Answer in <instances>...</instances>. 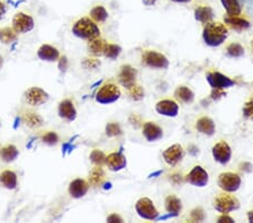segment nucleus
I'll return each instance as SVG.
<instances>
[{
  "mask_svg": "<svg viewBox=\"0 0 253 223\" xmlns=\"http://www.w3.org/2000/svg\"><path fill=\"white\" fill-rule=\"evenodd\" d=\"M158 0H142V2L144 3L145 6H154L157 3Z\"/></svg>",
  "mask_w": 253,
  "mask_h": 223,
  "instance_id": "nucleus-49",
  "label": "nucleus"
},
{
  "mask_svg": "<svg viewBox=\"0 0 253 223\" xmlns=\"http://www.w3.org/2000/svg\"><path fill=\"white\" fill-rule=\"evenodd\" d=\"M59 61H60V69L62 71H65V69H67V58H65V56H62V58L61 59H59Z\"/></svg>",
  "mask_w": 253,
  "mask_h": 223,
  "instance_id": "nucleus-47",
  "label": "nucleus"
},
{
  "mask_svg": "<svg viewBox=\"0 0 253 223\" xmlns=\"http://www.w3.org/2000/svg\"><path fill=\"white\" fill-rule=\"evenodd\" d=\"M107 222H123V219L116 213H112L111 216L107 218Z\"/></svg>",
  "mask_w": 253,
  "mask_h": 223,
  "instance_id": "nucleus-44",
  "label": "nucleus"
},
{
  "mask_svg": "<svg viewBox=\"0 0 253 223\" xmlns=\"http://www.w3.org/2000/svg\"><path fill=\"white\" fill-rule=\"evenodd\" d=\"M84 66L87 69H96L98 66H100V62L96 59H84Z\"/></svg>",
  "mask_w": 253,
  "mask_h": 223,
  "instance_id": "nucleus-42",
  "label": "nucleus"
},
{
  "mask_svg": "<svg viewBox=\"0 0 253 223\" xmlns=\"http://www.w3.org/2000/svg\"><path fill=\"white\" fill-rule=\"evenodd\" d=\"M18 33L13 27H3L0 30V42L3 44H11L17 41Z\"/></svg>",
  "mask_w": 253,
  "mask_h": 223,
  "instance_id": "nucleus-31",
  "label": "nucleus"
},
{
  "mask_svg": "<svg viewBox=\"0 0 253 223\" xmlns=\"http://www.w3.org/2000/svg\"><path fill=\"white\" fill-rule=\"evenodd\" d=\"M171 180H172L174 184H180V182L182 181L180 175H173L172 177H171Z\"/></svg>",
  "mask_w": 253,
  "mask_h": 223,
  "instance_id": "nucleus-48",
  "label": "nucleus"
},
{
  "mask_svg": "<svg viewBox=\"0 0 253 223\" xmlns=\"http://www.w3.org/2000/svg\"><path fill=\"white\" fill-rule=\"evenodd\" d=\"M196 129L199 133L205 135H213L215 133V123L213 122V120H211L210 117H202L197 121L196 123Z\"/></svg>",
  "mask_w": 253,
  "mask_h": 223,
  "instance_id": "nucleus-25",
  "label": "nucleus"
},
{
  "mask_svg": "<svg viewBox=\"0 0 253 223\" xmlns=\"http://www.w3.org/2000/svg\"><path fill=\"white\" fill-rule=\"evenodd\" d=\"M122 53V47L120 45H117V44H111L108 43L107 47H106V51H105V56L108 59H116L120 56V54Z\"/></svg>",
  "mask_w": 253,
  "mask_h": 223,
  "instance_id": "nucleus-36",
  "label": "nucleus"
},
{
  "mask_svg": "<svg viewBox=\"0 0 253 223\" xmlns=\"http://www.w3.org/2000/svg\"><path fill=\"white\" fill-rule=\"evenodd\" d=\"M22 121L26 127L31 129H39L44 124L43 117L41 116L39 113H36L34 111H30V109L23 113Z\"/></svg>",
  "mask_w": 253,
  "mask_h": 223,
  "instance_id": "nucleus-22",
  "label": "nucleus"
},
{
  "mask_svg": "<svg viewBox=\"0 0 253 223\" xmlns=\"http://www.w3.org/2000/svg\"><path fill=\"white\" fill-rule=\"evenodd\" d=\"M6 11H7V7L5 5V2L0 0V19L3 18V16H5Z\"/></svg>",
  "mask_w": 253,
  "mask_h": 223,
  "instance_id": "nucleus-46",
  "label": "nucleus"
},
{
  "mask_svg": "<svg viewBox=\"0 0 253 223\" xmlns=\"http://www.w3.org/2000/svg\"><path fill=\"white\" fill-rule=\"evenodd\" d=\"M217 221L219 223H223V222H225V223H233L234 222L233 219H232L231 217H228L227 214H222V216L218 218Z\"/></svg>",
  "mask_w": 253,
  "mask_h": 223,
  "instance_id": "nucleus-45",
  "label": "nucleus"
},
{
  "mask_svg": "<svg viewBox=\"0 0 253 223\" xmlns=\"http://www.w3.org/2000/svg\"><path fill=\"white\" fill-rule=\"evenodd\" d=\"M252 47H253V41H252Z\"/></svg>",
  "mask_w": 253,
  "mask_h": 223,
  "instance_id": "nucleus-53",
  "label": "nucleus"
},
{
  "mask_svg": "<svg viewBox=\"0 0 253 223\" xmlns=\"http://www.w3.org/2000/svg\"><path fill=\"white\" fill-rule=\"evenodd\" d=\"M0 184L3 188L8 190H14L18 186V176L14 170L5 169L0 173Z\"/></svg>",
  "mask_w": 253,
  "mask_h": 223,
  "instance_id": "nucleus-21",
  "label": "nucleus"
},
{
  "mask_svg": "<svg viewBox=\"0 0 253 223\" xmlns=\"http://www.w3.org/2000/svg\"><path fill=\"white\" fill-rule=\"evenodd\" d=\"M106 134L108 136H118L122 134V129L120 124L117 123H108L106 125Z\"/></svg>",
  "mask_w": 253,
  "mask_h": 223,
  "instance_id": "nucleus-39",
  "label": "nucleus"
},
{
  "mask_svg": "<svg viewBox=\"0 0 253 223\" xmlns=\"http://www.w3.org/2000/svg\"><path fill=\"white\" fill-rule=\"evenodd\" d=\"M221 2L228 16H239L241 14L242 7L239 0H221Z\"/></svg>",
  "mask_w": 253,
  "mask_h": 223,
  "instance_id": "nucleus-32",
  "label": "nucleus"
},
{
  "mask_svg": "<svg viewBox=\"0 0 253 223\" xmlns=\"http://www.w3.org/2000/svg\"><path fill=\"white\" fill-rule=\"evenodd\" d=\"M218 186L226 193H234L240 188L241 177L234 173H223L218 177Z\"/></svg>",
  "mask_w": 253,
  "mask_h": 223,
  "instance_id": "nucleus-9",
  "label": "nucleus"
},
{
  "mask_svg": "<svg viewBox=\"0 0 253 223\" xmlns=\"http://www.w3.org/2000/svg\"><path fill=\"white\" fill-rule=\"evenodd\" d=\"M224 20L231 28H233L235 31H246L250 27V23L247 19H243L239 17V16H225Z\"/></svg>",
  "mask_w": 253,
  "mask_h": 223,
  "instance_id": "nucleus-26",
  "label": "nucleus"
},
{
  "mask_svg": "<svg viewBox=\"0 0 253 223\" xmlns=\"http://www.w3.org/2000/svg\"><path fill=\"white\" fill-rule=\"evenodd\" d=\"M135 211L138 217L144 219V220H157L159 216V212L153 202L148 197H142L136 202Z\"/></svg>",
  "mask_w": 253,
  "mask_h": 223,
  "instance_id": "nucleus-6",
  "label": "nucleus"
},
{
  "mask_svg": "<svg viewBox=\"0 0 253 223\" xmlns=\"http://www.w3.org/2000/svg\"><path fill=\"white\" fill-rule=\"evenodd\" d=\"M11 24H13L11 27H13L18 34L30 33L31 31L34 30L35 26L34 18H33L30 14L23 13V11L15 14L13 20H11Z\"/></svg>",
  "mask_w": 253,
  "mask_h": 223,
  "instance_id": "nucleus-5",
  "label": "nucleus"
},
{
  "mask_svg": "<svg viewBox=\"0 0 253 223\" xmlns=\"http://www.w3.org/2000/svg\"><path fill=\"white\" fill-rule=\"evenodd\" d=\"M142 62L146 67L153 69H168L169 67V60L167 56L152 50H148L143 53Z\"/></svg>",
  "mask_w": 253,
  "mask_h": 223,
  "instance_id": "nucleus-8",
  "label": "nucleus"
},
{
  "mask_svg": "<svg viewBox=\"0 0 253 223\" xmlns=\"http://www.w3.org/2000/svg\"><path fill=\"white\" fill-rule=\"evenodd\" d=\"M243 115L247 117V119L253 120V99L249 100L248 103L244 105L243 107Z\"/></svg>",
  "mask_w": 253,
  "mask_h": 223,
  "instance_id": "nucleus-41",
  "label": "nucleus"
},
{
  "mask_svg": "<svg viewBox=\"0 0 253 223\" xmlns=\"http://www.w3.org/2000/svg\"><path fill=\"white\" fill-rule=\"evenodd\" d=\"M128 91L130 97H132V99L134 100L138 101L144 98V90H143V88L141 86H138V85L134 84L132 87L128 88Z\"/></svg>",
  "mask_w": 253,
  "mask_h": 223,
  "instance_id": "nucleus-38",
  "label": "nucleus"
},
{
  "mask_svg": "<svg viewBox=\"0 0 253 223\" xmlns=\"http://www.w3.org/2000/svg\"><path fill=\"white\" fill-rule=\"evenodd\" d=\"M226 52L232 58H241L244 54V47L239 43H232L226 47Z\"/></svg>",
  "mask_w": 253,
  "mask_h": 223,
  "instance_id": "nucleus-35",
  "label": "nucleus"
},
{
  "mask_svg": "<svg viewBox=\"0 0 253 223\" xmlns=\"http://www.w3.org/2000/svg\"><path fill=\"white\" fill-rule=\"evenodd\" d=\"M224 96H226V92L224 91V89H215V88H213V90H211V99L217 100L219 98H222V97H224Z\"/></svg>",
  "mask_w": 253,
  "mask_h": 223,
  "instance_id": "nucleus-43",
  "label": "nucleus"
},
{
  "mask_svg": "<svg viewBox=\"0 0 253 223\" xmlns=\"http://www.w3.org/2000/svg\"><path fill=\"white\" fill-rule=\"evenodd\" d=\"M48 98H50V96L47 92L40 87H31L24 92V100L27 105L33 107L42 106V105L47 103Z\"/></svg>",
  "mask_w": 253,
  "mask_h": 223,
  "instance_id": "nucleus-7",
  "label": "nucleus"
},
{
  "mask_svg": "<svg viewBox=\"0 0 253 223\" xmlns=\"http://www.w3.org/2000/svg\"><path fill=\"white\" fill-rule=\"evenodd\" d=\"M191 220L195 221V222H202L205 220V213H204V211L201 208H197L193 210V212H191Z\"/></svg>",
  "mask_w": 253,
  "mask_h": 223,
  "instance_id": "nucleus-40",
  "label": "nucleus"
},
{
  "mask_svg": "<svg viewBox=\"0 0 253 223\" xmlns=\"http://www.w3.org/2000/svg\"><path fill=\"white\" fill-rule=\"evenodd\" d=\"M143 136L149 142H156L162 139L163 131L162 129L153 122H146L143 125Z\"/></svg>",
  "mask_w": 253,
  "mask_h": 223,
  "instance_id": "nucleus-20",
  "label": "nucleus"
},
{
  "mask_svg": "<svg viewBox=\"0 0 253 223\" xmlns=\"http://www.w3.org/2000/svg\"><path fill=\"white\" fill-rule=\"evenodd\" d=\"M214 209L222 214H227L240 209V202L238 198L228 194H222L215 198Z\"/></svg>",
  "mask_w": 253,
  "mask_h": 223,
  "instance_id": "nucleus-4",
  "label": "nucleus"
},
{
  "mask_svg": "<svg viewBox=\"0 0 253 223\" xmlns=\"http://www.w3.org/2000/svg\"><path fill=\"white\" fill-rule=\"evenodd\" d=\"M195 18H196V20H198V22H201L203 24L210 23V22H211V19L214 18L213 9L208 6H201V7L196 8Z\"/></svg>",
  "mask_w": 253,
  "mask_h": 223,
  "instance_id": "nucleus-28",
  "label": "nucleus"
},
{
  "mask_svg": "<svg viewBox=\"0 0 253 223\" xmlns=\"http://www.w3.org/2000/svg\"><path fill=\"white\" fill-rule=\"evenodd\" d=\"M156 111L162 116L175 117L179 113V105L174 100L163 99L156 105Z\"/></svg>",
  "mask_w": 253,
  "mask_h": 223,
  "instance_id": "nucleus-16",
  "label": "nucleus"
},
{
  "mask_svg": "<svg viewBox=\"0 0 253 223\" xmlns=\"http://www.w3.org/2000/svg\"><path fill=\"white\" fill-rule=\"evenodd\" d=\"M228 36V30L222 23H207L203 31V39L208 46L216 47L222 45Z\"/></svg>",
  "mask_w": 253,
  "mask_h": 223,
  "instance_id": "nucleus-1",
  "label": "nucleus"
},
{
  "mask_svg": "<svg viewBox=\"0 0 253 223\" xmlns=\"http://www.w3.org/2000/svg\"><path fill=\"white\" fill-rule=\"evenodd\" d=\"M89 187V182L84 179H81V178H77V179H73L70 184H69V188L68 192L70 194V196L73 198H81L84 197L85 194L88 193Z\"/></svg>",
  "mask_w": 253,
  "mask_h": 223,
  "instance_id": "nucleus-18",
  "label": "nucleus"
},
{
  "mask_svg": "<svg viewBox=\"0 0 253 223\" xmlns=\"http://www.w3.org/2000/svg\"><path fill=\"white\" fill-rule=\"evenodd\" d=\"M36 54H38V58L44 62H56L60 59V51L50 44L41 45Z\"/></svg>",
  "mask_w": 253,
  "mask_h": 223,
  "instance_id": "nucleus-17",
  "label": "nucleus"
},
{
  "mask_svg": "<svg viewBox=\"0 0 253 223\" xmlns=\"http://www.w3.org/2000/svg\"><path fill=\"white\" fill-rule=\"evenodd\" d=\"M89 158H90V161L95 166H100L101 167V166L105 165L106 156L101 150H98V149L92 150V152L90 153V157Z\"/></svg>",
  "mask_w": 253,
  "mask_h": 223,
  "instance_id": "nucleus-37",
  "label": "nucleus"
},
{
  "mask_svg": "<svg viewBox=\"0 0 253 223\" xmlns=\"http://www.w3.org/2000/svg\"><path fill=\"white\" fill-rule=\"evenodd\" d=\"M248 219H249V221L253 223V211H250V212L248 213Z\"/></svg>",
  "mask_w": 253,
  "mask_h": 223,
  "instance_id": "nucleus-51",
  "label": "nucleus"
},
{
  "mask_svg": "<svg viewBox=\"0 0 253 223\" xmlns=\"http://www.w3.org/2000/svg\"><path fill=\"white\" fill-rule=\"evenodd\" d=\"M105 179V173L103 168L100 166H96L93 168L90 174H89V185L93 186V187H98L103 184V181Z\"/></svg>",
  "mask_w": 253,
  "mask_h": 223,
  "instance_id": "nucleus-30",
  "label": "nucleus"
},
{
  "mask_svg": "<svg viewBox=\"0 0 253 223\" xmlns=\"http://www.w3.org/2000/svg\"><path fill=\"white\" fill-rule=\"evenodd\" d=\"M3 62H5V60H3L2 55H0V70H1L2 67H3Z\"/></svg>",
  "mask_w": 253,
  "mask_h": 223,
  "instance_id": "nucleus-52",
  "label": "nucleus"
},
{
  "mask_svg": "<svg viewBox=\"0 0 253 223\" xmlns=\"http://www.w3.org/2000/svg\"><path fill=\"white\" fill-rule=\"evenodd\" d=\"M58 114L61 119L70 123L77 119V109L71 99H63L59 103Z\"/></svg>",
  "mask_w": 253,
  "mask_h": 223,
  "instance_id": "nucleus-13",
  "label": "nucleus"
},
{
  "mask_svg": "<svg viewBox=\"0 0 253 223\" xmlns=\"http://www.w3.org/2000/svg\"><path fill=\"white\" fill-rule=\"evenodd\" d=\"M105 165L107 166L111 172L117 173L126 167L127 160H126V157L122 152H113L106 157Z\"/></svg>",
  "mask_w": 253,
  "mask_h": 223,
  "instance_id": "nucleus-15",
  "label": "nucleus"
},
{
  "mask_svg": "<svg viewBox=\"0 0 253 223\" xmlns=\"http://www.w3.org/2000/svg\"><path fill=\"white\" fill-rule=\"evenodd\" d=\"M183 149L180 144H173L163 151V159L169 166H175L183 158Z\"/></svg>",
  "mask_w": 253,
  "mask_h": 223,
  "instance_id": "nucleus-19",
  "label": "nucleus"
},
{
  "mask_svg": "<svg viewBox=\"0 0 253 223\" xmlns=\"http://www.w3.org/2000/svg\"><path fill=\"white\" fill-rule=\"evenodd\" d=\"M174 97L177 98L178 100L182 101V103H186V104H189V103H193L194 99H195V94L193 91L190 90L188 87L186 86H180L175 89L174 91Z\"/></svg>",
  "mask_w": 253,
  "mask_h": 223,
  "instance_id": "nucleus-29",
  "label": "nucleus"
},
{
  "mask_svg": "<svg viewBox=\"0 0 253 223\" xmlns=\"http://www.w3.org/2000/svg\"><path fill=\"white\" fill-rule=\"evenodd\" d=\"M19 156V149L15 144H5L0 148V160L6 162V164H11Z\"/></svg>",
  "mask_w": 253,
  "mask_h": 223,
  "instance_id": "nucleus-23",
  "label": "nucleus"
},
{
  "mask_svg": "<svg viewBox=\"0 0 253 223\" xmlns=\"http://www.w3.org/2000/svg\"><path fill=\"white\" fill-rule=\"evenodd\" d=\"M137 76V71L129 64H124V66L121 67L120 74H118V81L122 86L125 88L132 87L134 84H135Z\"/></svg>",
  "mask_w": 253,
  "mask_h": 223,
  "instance_id": "nucleus-14",
  "label": "nucleus"
},
{
  "mask_svg": "<svg viewBox=\"0 0 253 223\" xmlns=\"http://www.w3.org/2000/svg\"><path fill=\"white\" fill-rule=\"evenodd\" d=\"M90 18L96 23H104L108 18V11L104 6H96L90 10Z\"/></svg>",
  "mask_w": 253,
  "mask_h": 223,
  "instance_id": "nucleus-33",
  "label": "nucleus"
},
{
  "mask_svg": "<svg viewBox=\"0 0 253 223\" xmlns=\"http://www.w3.org/2000/svg\"><path fill=\"white\" fill-rule=\"evenodd\" d=\"M208 179H210V177H208L207 172L201 166L194 167L186 177L187 182H189L190 185L195 186V187H205L208 184Z\"/></svg>",
  "mask_w": 253,
  "mask_h": 223,
  "instance_id": "nucleus-11",
  "label": "nucleus"
},
{
  "mask_svg": "<svg viewBox=\"0 0 253 223\" xmlns=\"http://www.w3.org/2000/svg\"><path fill=\"white\" fill-rule=\"evenodd\" d=\"M122 91L117 85L106 83L98 89L96 94V101L100 105H111L116 103L121 98Z\"/></svg>",
  "mask_w": 253,
  "mask_h": 223,
  "instance_id": "nucleus-3",
  "label": "nucleus"
},
{
  "mask_svg": "<svg viewBox=\"0 0 253 223\" xmlns=\"http://www.w3.org/2000/svg\"><path fill=\"white\" fill-rule=\"evenodd\" d=\"M171 1L177 2V3H187V2H190L191 0H171Z\"/></svg>",
  "mask_w": 253,
  "mask_h": 223,
  "instance_id": "nucleus-50",
  "label": "nucleus"
},
{
  "mask_svg": "<svg viewBox=\"0 0 253 223\" xmlns=\"http://www.w3.org/2000/svg\"><path fill=\"white\" fill-rule=\"evenodd\" d=\"M107 45H108L107 41H105L104 39H100L99 36H98V38L89 40L88 48H89V52H90L92 55L100 56V55L105 54V51H106V47H107Z\"/></svg>",
  "mask_w": 253,
  "mask_h": 223,
  "instance_id": "nucleus-24",
  "label": "nucleus"
},
{
  "mask_svg": "<svg viewBox=\"0 0 253 223\" xmlns=\"http://www.w3.org/2000/svg\"><path fill=\"white\" fill-rule=\"evenodd\" d=\"M41 140H42L44 144L48 145V147H53V145H56L59 143V135L54 131H47L43 133L42 136H41Z\"/></svg>",
  "mask_w": 253,
  "mask_h": 223,
  "instance_id": "nucleus-34",
  "label": "nucleus"
},
{
  "mask_svg": "<svg viewBox=\"0 0 253 223\" xmlns=\"http://www.w3.org/2000/svg\"><path fill=\"white\" fill-rule=\"evenodd\" d=\"M166 210L171 217H177L182 209L181 201L175 195H169L166 198Z\"/></svg>",
  "mask_w": 253,
  "mask_h": 223,
  "instance_id": "nucleus-27",
  "label": "nucleus"
},
{
  "mask_svg": "<svg viewBox=\"0 0 253 223\" xmlns=\"http://www.w3.org/2000/svg\"><path fill=\"white\" fill-rule=\"evenodd\" d=\"M72 33L77 38L89 41L100 36V28L91 18L83 17L73 24Z\"/></svg>",
  "mask_w": 253,
  "mask_h": 223,
  "instance_id": "nucleus-2",
  "label": "nucleus"
},
{
  "mask_svg": "<svg viewBox=\"0 0 253 223\" xmlns=\"http://www.w3.org/2000/svg\"><path fill=\"white\" fill-rule=\"evenodd\" d=\"M206 80L211 88L215 89H226L234 85V80L224 76L221 72H208L206 75Z\"/></svg>",
  "mask_w": 253,
  "mask_h": 223,
  "instance_id": "nucleus-12",
  "label": "nucleus"
},
{
  "mask_svg": "<svg viewBox=\"0 0 253 223\" xmlns=\"http://www.w3.org/2000/svg\"><path fill=\"white\" fill-rule=\"evenodd\" d=\"M211 153H213L214 160L221 165H227L232 158L231 147L225 141L217 142L213 147Z\"/></svg>",
  "mask_w": 253,
  "mask_h": 223,
  "instance_id": "nucleus-10",
  "label": "nucleus"
}]
</instances>
